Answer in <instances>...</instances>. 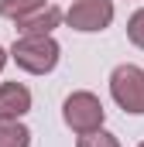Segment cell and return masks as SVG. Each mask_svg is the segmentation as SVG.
<instances>
[{
  "mask_svg": "<svg viewBox=\"0 0 144 147\" xmlns=\"http://www.w3.org/2000/svg\"><path fill=\"white\" fill-rule=\"evenodd\" d=\"M10 58L17 62V69L31 75H48L55 72L58 58H62V48L52 34H24L10 45Z\"/></svg>",
  "mask_w": 144,
  "mask_h": 147,
  "instance_id": "1",
  "label": "cell"
},
{
  "mask_svg": "<svg viewBox=\"0 0 144 147\" xmlns=\"http://www.w3.org/2000/svg\"><path fill=\"white\" fill-rule=\"evenodd\" d=\"M110 96L124 113L144 116V69L130 65V62L117 65L110 72Z\"/></svg>",
  "mask_w": 144,
  "mask_h": 147,
  "instance_id": "2",
  "label": "cell"
},
{
  "mask_svg": "<svg viewBox=\"0 0 144 147\" xmlns=\"http://www.w3.org/2000/svg\"><path fill=\"white\" fill-rule=\"evenodd\" d=\"M62 120H65V127H69L72 134H93V130L103 127L107 110H103L100 96L79 89V92H69V96H65V103H62Z\"/></svg>",
  "mask_w": 144,
  "mask_h": 147,
  "instance_id": "3",
  "label": "cell"
},
{
  "mask_svg": "<svg viewBox=\"0 0 144 147\" xmlns=\"http://www.w3.org/2000/svg\"><path fill=\"white\" fill-rule=\"evenodd\" d=\"M65 24L82 34L107 31L113 24V0H72L65 10Z\"/></svg>",
  "mask_w": 144,
  "mask_h": 147,
  "instance_id": "4",
  "label": "cell"
},
{
  "mask_svg": "<svg viewBox=\"0 0 144 147\" xmlns=\"http://www.w3.org/2000/svg\"><path fill=\"white\" fill-rule=\"evenodd\" d=\"M65 21V14L55 7V3H48V7H41V10H31V14H24V17H17L14 21V28H17V34H52L58 24Z\"/></svg>",
  "mask_w": 144,
  "mask_h": 147,
  "instance_id": "5",
  "label": "cell"
},
{
  "mask_svg": "<svg viewBox=\"0 0 144 147\" xmlns=\"http://www.w3.org/2000/svg\"><path fill=\"white\" fill-rule=\"evenodd\" d=\"M31 110V89L24 82H0V120H21Z\"/></svg>",
  "mask_w": 144,
  "mask_h": 147,
  "instance_id": "6",
  "label": "cell"
},
{
  "mask_svg": "<svg viewBox=\"0 0 144 147\" xmlns=\"http://www.w3.org/2000/svg\"><path fill=\"white\" fill-rule=\"evenodd\" d=\"M0 147H31V130L21 120H0Z\"/></svg>",
  "mask_w": 144,
  "mask_h": 147,
  "instance_id": "7",
  "label": "cell"
},
{
  "mask_svg": "<svg viewBox=\"0 0 144 147\" xmlns=\"http://www.w3.org/2000/svg\"><path fill=\"white\" fill-rule=\"evenodd\" d=\"M52 0H0V17H10V21H17V17H24V14H31V10H41V7H48Z\"/></svg>",
  "mask_w": 144,
  "mask_h": 147,
  "instance_id": "8",
  "label": "cell"
},
{
  "mask_svg": "<svg viewBox=\"0 0 144 147\" xmlns=\"http://www.w3.org/2000/svg\"><path fill=\"white\" fill-rule=\"evenodd\" d=\"M75 147H120V140L110 134V130H93V134H79V140H75Z\"/></svg>",
  "mask_w": 144,
  "mask_h": 147,
  "instance_id": "9",
  "label": "cell"
},
{
  "mask_svg": "<svg viewBox=\"0 0 144 147\" xmlns=\"http://www.w3.org/2000/svg\"><path fill=\"white\" fill-rule=\"evenodd\" d=\"M127 38H130L134 48H144V7L130 14V21H127Z\"/></svg>",
  "mask_w": 144,
  "mask_h": 147,
  "instance_id": "10",
  "label": "cell"
},
{
  "mask_svg": "<svg viewBox=\"0 0 144 147\" xmlns=\"http://www.w3.org/2000/svg\"><path fill=\"white\" fill-rule=\"evenodd\" d=\"M7 58H10V51H3V45H0V72H3V65H7Z\"/></svg>",
  "mask_w": 144,
  "mask_h": 147,
  "instance_id": "11",
  "label": "cell"
},
{
  "mask_svg": "<svg viewBox=\"0 0 144 147\" xmlns=\"http://www.w3.org/2000/svg\"><path fill=\"white\" fill-rule=\"evenodd\" d=\"M137 147H144V140H141V144H137Z\"/></svg>",
  "mask_w": 144,
  "mask_h": 147,
  "instance_id": "12",
  "label": "cell"
}]
</instances>
